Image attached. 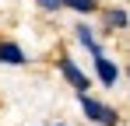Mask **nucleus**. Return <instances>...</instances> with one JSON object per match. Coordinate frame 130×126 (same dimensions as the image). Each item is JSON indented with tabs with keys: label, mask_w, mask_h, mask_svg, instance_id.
<instances>
[{
	"label": "nucleus",
	"mask_w": 130,
	"mask_h": 126,
	"mask_svg": "<svg viewBox=\"0 0 130 126\" xmlns=\"http://www.w3.org/2000/svg\"><path fill=\"white\" fill-rule=\"evenodd\" d=\"M81 112H85L91 123H99V126H116V119H120L109 105L95 102V98H88V91H81Z\"/></svg>",
	"instance_id": "obj_1"
},
{
	"label": "nucleus",
	"mask_w": 130,
	"mask_h": 126,
	"mask_svg": "<svg viewBox=\"0 0 130 126\" xmlns=\"http://www.w3.org/2000/svg\"><path fill=\"white\" fill-rule=\"evenodd\" d=\"M60 74L67 77V84H70V88H74L77 95L91 88V81H88V74H85V70H81V67H77L74 60H70V56H60Z\"/></svg>",
	"instance_id": "obj_2"
},
{
	"label": "nucleus",
	"mask_w": 130,
	"mask_h": 126,
	"mask_svg": "<svg viewBox=\"0 0 130 126\" xmlns=\"http://www.w3.org/2000/svg\"><path fill=\"white\" fill-rule=\"evenodd\" d=\"M95 70H99V81L106 84V88H112V84H116V77H120L116 63H109L106 53H99V56H95Z\"/></svg>",
	"instance_id": "obj_3"
},
{
	"label": "nucleus",
	"mask_w": 130,
	"mask_h": 126,
	"mask_svg": "<svg viewBox=\"0 0 130 126\" xmlns=\"http://www.w3.org/2000/svg\"><path fill=\"white\" fill-rule=\"evenodd\" d=\"M0 63L21 67V63H28V56H25V49H21V46H14V42H0Z\"/></svg>",
	"instance_id": "obj_4"
},
{
	"label": "nucleus",
	"mask_w": 130,
	"mask_h": 126,
	"mask_svg": "<svg viewBox=\"0 0 130 126\" xmlns=\"http://www.w3.org/2000/svg\"><path fill=\"white\" fill-rule=\"evenodd\" d=\"M77 42L85 46L91 56H99V53H102V46L95 42V35H91V28H88V25H77Z\"/></svg>",
	"instance_id": "obj_5"
},
{
	"label": "nucleus",
	"mask_w": 130,
	"mask_h": 126,
	"mask_svg": "<svg viewBox=\"0 0 130 126\" xmlns=\"http://www.w3.org/2000/svg\"><path fill=\"white\" fill-rule=\"evenodd\" d=\"M63 7L77 11V14H91V11H99V0H63Z\"/></svg>",
	"instance_id": "obj_6"
},
{
	"label": "nucleus",
	"mask_w": 130,
	"mask_h": 126,
	"mask_svg": "<svg viewBox=\"0 0 130 126\" xmlns=\"http://www.w3.org/2000/svg\"><path fill=\"white\" fill-rule=\"evenodd\" d=\"M106 25H109V32H112V28L120 32V28H127V25H130V18L123 14V11H109V14H106Z\"/></svg>",
	"instance_id": "obj_7"
},
{
	"label": "nucleus",
	"mask_w": 130,
	"mask_h": 126,
	"mask_svg": "<svg viewBox=\"0 0 130 126\" xmlns=\"http://www.w3.org/2000/svg\"><path fill=\"white\" fill-rule=\"evenodd\" d=\"M39 7H42V11H60L63 0H39Z\"/></svg>",
	"instance_id": "obj_8"
},
{
	"label": "nucleus",
	"mask_w": 130,
	"mask_h": 126,
	"mask_svg": "<svg viewBox=\"0 0 130 126\" xmlns=\"http://www.w3.org/2000/svg\"><path fill=\"white\" fill-rule=\"evenodd\" d=\"M56 126H63V123H56Z\"/></svg>",
	"instance_id": "obj_9"
}]
</instances>
